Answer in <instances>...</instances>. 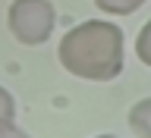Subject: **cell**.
I'll use <instances>...</instances> for the list:
<instances>
[{"label":"cell","mask_w":151,"mask_h":138,"mask_svg":"<svg viewBox=\"0 0 151 138\" xmlns=\"http://www.w3.org/2000/svg\"><path fill=\"white\" fill-rule=\"evenodd\" d=\"M0 138H32L25 129H19L9 116H0Z\"/></svg>","instance_id":"6"},{"label":"cell","mask_w":151,"mask_h":138,"mask_svg":"<svg viewBox=\"0 0 151 138\" xmlns=\"http://www.w3.org/2000/svg\"><path fill=\"white\" fill-rule=\"evenodd\" d=\"M148 0H94V6L101 13H107V16H129V13H135Z\"/></svg>","instance_id":"4"},{"label":"cell","mask_w":151,"mask_h":138,"mask_svg":"<svg viewBox=\"0 0 151 138\" xmlns=\"http://www.w3.org/2000/svg\"><path fill=\"white\" fill-rule=\"evenodd\" d=\"M94 138H116V135H94Z\"/></svg>","instance_id":"8"},{"label":"cell","mask_w":151,"mask_h":138,"mask_svg":"<svg viewBox=\"0 0 151 138\" xmlns=\"http://www.w3.org/2000/svg\"><path fill=\"white\" fill-rule=\"evenodd\" d=\"M135 56L151 69V19L139 28V35H135Z\"/></svg>","instance_id":"5"},{"label":"cell","mask_w":151,"mask_h":138,"mask_svg":"<svg viewBox=\"0 0 151 138\" xmlns=\"http://www.w3.org/2000/svg\"><path fill=\"white\" fill-rule=\"evenodd\" d=\"M0 116H9V119L16 116V101L6 88H0Z\"/></svg>","instance_id":"7"},{"label":"cell","mask_w":151,"mask_h":138,"mask_svg":"<svg viewBox=\"0 0 151 138\" xmlns=\"http://www.w3.org/2000/svg\"><path fill=\"white\" fill-rule=\"evenodd\" d=\"M129 129L135 138H151V97H142L129 107Z\"/></svg>","instance_id":"3"},{"label":"cell","mask_w":151,"mask_h":138,"mask_svg":"<svg viewBox=\"0 0 151 138\" xmlns=\"http://www.w3.org/2000/svg\"><path fill=\"white\" fill-rule=\"evenodd\" d=\"M6 25L19 44L38 47L44 44L57 25V13L50 0H13L6 13Z\"/></svg>","instance_id":"2"},{"label":"cell","mask_w":151,"mask_h":138,"mask_svg":"<svg viewBox=\"0 0 151 138\" xmlns=\"http://www.w3.org/2000/svg\"><path fill=\"white\" fill-rule=\"evenodd\" d=\"M60 66L85 82H113L123 72V28L116 22L88 19L69 28L57 47Z\"/></svg>","instance_id":"1"}]
</instances>
